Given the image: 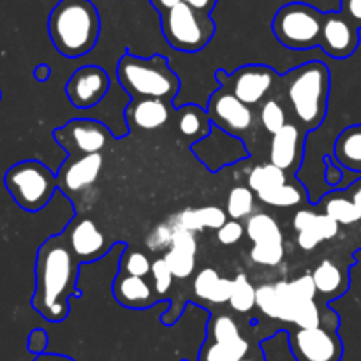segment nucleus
Returning a JSON list of instances; mask_svg holds the SVG:
<instances>
[{
	"instance_id": "nucleus-1",
	"label": "nucleus",
	"mask_w": 361,
	"mask_h": 361,
	"mask_svg": "<svg viewBox=\"0 0 361 361\" xmlns=\"http://www.w3.org/2000/svg\"><path fill=\"white\" fill-rule=\"evenodd\" d=\"M80 259L63 233L46 238L35 256V289L32 309L48 323H62L71 312V298L81 296L76 281Z\"/></svg>"
},
{
	"instance_id": "nucleus-2",
	"label": "nucleus",
	"mask_w": 361,
	"mask_h": 361,
	"mask_svg": "<svg viewBox=\"0 0 361 361\" xmlns=\"http://www.w3.org/2000/svg\"><path fill=\"white\" fill-rule=\"evenodd\" d=\"M293 122L305 133L319 129L328 115L331 73L321 60H310L281 76Z\"/></svg>"
},
{
	"instance_id": "nucleus-3",
	"label": "nucleus",
	"mask_w": 361,
	"mask_h": 361,
	"mask_svg": "<svg viewBox=\"0 0 361 361\" xmlns=\"http://www.w3.org/2000/svg\"><path fill=\"white\" fill-rule=\"evenodd\" d=\"M48 34L60 55L80 59L97 44L101 14L90 0H60L49 13Z\"/></svg>"
},
{
	"instance_id": "nucleus-4",
	"label": "nucleus",
	"mask_w": 361,
	"mask_h": 361,
	"mask_svg": "<svg viewBox=\"0 0 361 361\" xmlns=\"http://www.w3.org/2000/svg\"><path fill=\"white\" fill-rule=\"evenodd\" d=\"M118 83L130 97H157L175 101L180 90V78L162 55L137 56L126 53L116 66Z\"/></svg>"
},
{
	"instance_id": "nucleus-5",
	"label": "nucleus",
	"mask_w": 361,
	"mask_h": 361,
	"mask_svg": "<svg viewBox=\"0 0 361 361\" xmlns=\"http://www.w3.org/2000/svg\"><path fill=\"white\" fill-rule=\"evenodd\" d=\"M4 185L14 203L25 212H41L59 189L56 175L41 161L27 159L11 166L4 175Z\"/></svg>"
},
{
	"instance_id": "nucleus-6",
	"label": "nucleus",
	"mask_w": 361,
	"mask_h": 361,
	"mask_svg": "<svg viewBox=\"0 0 361 361\" xmlns=\"http://www.w3.org/2000/svg\"><path fill=\"white\" fill-rule=\"evenodd\" d=\"M161 14V30L164 41L182 53H197L214 39L217 25L212 14L197 11L189 4L180 2Z\"/></svg>"
},
{
	"instance_id": "nucleus-7",
	"label": "nucleus",
	"mask_w": 361,
	"mask_h": 361,
	"mask_svg": "<svg viewBox=\"0 0 361 361\" xmlns=\"http://www.w3.org/2000/svg\"><path fill=\"white\" fill-rule=\"evenodd\" d=\"M324 13L305 2H289L275 13L271 30L282 46L305 51L319 46Z\"/></svg>"
},
{
	"instance_id": "nucleus-8",
	"label": "nucleus",
	"mask_w": 361,
	"mask_h": 361,
	"mask_svg": "<svg viewBox=\"0 0 361 361\" xmlns=\"http://www.w3.org/2000/svg\"><path fill=\"white\" fill-rule=\"evenodd\" d=\"M219 85L226 87L236 95L240 101L249 106H259L264 99H268L274 88L281 83V76L264 63H247L238 67L233 73L219 69L215 73Z\"/></svg>"
},
{
	"instance_id": "nucleus-9",
	"label": "nucleus",
	"mask_w": 361,
	"mask_h": 361,
	"mask_svg": "<svg viewBox=\"0 0 361 361\" xmlns=\"http://www.w3.org/2000/svg\"><path fill=\"white\" fill-rule=\"evenodd\" d=\"M207 111L214 126L226 130L228 134H233V136L242 137L243 141L256 133V126L259 118H257L252 106L240 101L226 87H219L210 95Z\"/></svg>"
},
{
	"instance_id": "nucleus-10",
	"label": "nucleus",
	"mask_w": 361,
	"mask_h": 361,
	"mask_svg": "<svg viewBox=\"0 0 361 361\" xmlns=\"http://www.w3.org/2000/svg\"><path fill=\"white\" fill-rule=\"evenodd\" d=\"M53 140L67 152V155L102 154L115 136L99 120L74 118L53 130Z\"/></svg>"
},
{
	"instance_id": "nucleus-11",
	"label": "nucleus",
	"mask_w": 361,
	"mask_h": 361,
	"mask_svg": "<svg viewBox=\"0 0 361 361\" xmlns=\"http://www.w3.org/2000/svg\"><path fill=\"white\" fill-rule=\"evenodd\" d=\"M289 348L296 361H341L344 344L331 328H296L289 334Z\"/></svg>"
},
{
	"instance_id": "nucleus-12",
	"label": "nucleus",
	"mask_w": 361,
	"mask_h": 361,
	"mask_svg": "<svg viewBox=\"0 0 361 361\" xmlns=\"http://www.w3.org/2000/svg\"><path fill=\"white\" fill-rule=\"evenodd\" d=\"M190 150L200 159L201 164L212 173H217L219 169L228 168V166L249 157V148H247L245 141L219 129L217 126L212 127L207 137L190 145Z\"/></svg>"
},
{
	"instance_id": "nucleus-13",
	"label": "nucleus",
	"mask_w": 361,
	"mask_h": 361,
	"mask_svg": "<svg viewBox=\"0 0 361 361\" xmlns=\"http://www.w3.org/2000/svg\"><path fill=\"white\" fill-rule=\"evenodd\" d=\"M360 46V28L342 11H328L323 16L319 48L337 60L355 55Z\"/></svg>"
},
{
	"instance_id": "nucleus-14",
	"label": "nucleus",
	"mask_w": 361,
	"mask_h": 361,
	"mask_svg": "<svg viewBox=\"0 0 361 361\" xmlns=\"http://www.w3.org/2000/svg\"><path fill=\"white\" fill-rule=\"evenodd\" d=\"M109 74L99 66H83L74 71L66 83V95L78 109L97 106L108 95Z\"/></svg>"
},
{
	"instance_id": "nucleus-15",
	"label": "nucleus",
	"mask_w": 361,
	"mask_h": 361,
	"mask_svg": "<svg viewBox=\"0 0 361 361\" xmlns=\"http://www.w3.org/2000/svg\"><path fill=\"white\" fill-rule=\"evenodd\" d=\"M104 168L102 154L67 155L56 171V183L66 196H76L97 182Z\"/></svg>"
},
{
	"instance_id": "nucleus-16",
	"label": "nucleus",
	"mask_w": 361,
	"mask_h": 361,
	"mask_svg": "<svg viewBox=\"0 0 361 361\" xmlns=\"http://www.w3.org/2000/svg\"><path fill=\"white\" fill-rule=\"evenodd\" d=\"M67 243L80 263H92L101 259L111 249V242L92 219L76 217L63 229Z\"/></svg>"
},
{
	"instance_id": "nucleus-17",
	"label": "nucleus",
	"mask_w": 361,
	"mask_h": 361,
	"mask_svg": "<svg viewBox=\"0 0 361 361\" xmlns=\"http://www.w3.org/2000/svg\"><path fill=\"white\" fill-rule=\"evenodd\" d=\"M305 130L295 122L286 123L279 133L271 136L270 162L284 169L288 175H295L303 162L305 154Z\"/></svg>"
},
{
	"instance_id": "nucleus-18",
	"label": "nucleus",
	"mask_w": 361,
	"mask_h": 361,
	"mask_svg": "<svg viewBox=\"0 0 361 361\" xmlns=\"http://www.w3.org/2000/svg\"><path fill=\"white\" fill-rule=\"evenodd\" d=\"M173 102L157 97H133L126 109V120L133 129L155 130L171 120Z\"/></svg>"
},
{
	"instance_id": "nucleus-19",
	"label": "nucleus",
	"mask_w": 361,
	"mask_h": 361,
	"mask_svg": "<svg viewBox=\"0 0 361 361\" xmlns=\"http://www.w3.org/2000/svg\"><path fill=\"white\" fill-rule=\"evenodd\" d=\"M113 296L120 305L133 310L150 309L162 300V296L157 295L147 279L123 274V271H118L113 282Z\"/></svg>"
},
{
	"instance_id": "nucleus-20",
	"label": "nucleus",
	"mask_w": 361,
	"mask_h": 361,
	"mask_svg": "<svg viewBox=\"0 0 361 361\" xmlns=\"http://www.w3.org/2000/svg\"><path fill=\"white\" fill-rule=\"evenodd\" d=\"M314 284H316L317 295L324 296L326 302L335 298H341L349 289V271L348 268L341 267L331 259H323L312 271Z\"/></svg>"
},
{
	"instance_id": "nucleus-21",
	"label": "nucleus",
	"mask_w": 361,
	"mask_h": 361,
	"mask_svg": "<svg viewBox=\"0 0 361 361\" xmlns=\"http://www.w3.org/2000/svg\"><path fill=\"white\" fill-rule=\"evenodd\" d=\"M228 221V214L219 207H203V208H187L180 214L169 219L175 228L189 229V231H203V229H215L217 231L224 222Z\"/></svg>"
},
{
	"instance_id": "nucleus-22",
	"label": "nucleus",
	"mask_w": 361,
	"mask_h": 361,
	"mask_svg": "<svg viewBox=\"0 0 361 361\" xmlns=\"http://www.w3.org/2000/svg\"><path fill=\"white\" fill-rule=\"evenodd\" d=\"M175 115L180 134L189 141H192V143L207 137L210 134L212 127H214L207 108H201L197 104L180 106Z\"/></svg>"
},
{
	"instance_id": "nucleus-23",
	"label": "nucleus",
	"mask_w": 361,
	"mask_h": 361,
	"mask_svg": "<svg viewBox=\"0 0 361 361\" xmlns=\"http://www.w3.org/2000/svg\"><path fill=\"white\" fill-rule=\"evenodd\" d=\"M334 157L344 169L361 175V123L342 130L334 143Z\"/></svg>"
},
{
	"instance_id": "nucleus-24",
	"label": "nucleus",
	"mask_w": 361,
	"mask_h": 361,
	"mask_svg": "<svg viewBox=\"0 0 361 361\" xmlns=\"http://www.w3.org/2000/svg\"><path fill=\"white\" fill-rule=\"evenodd\" d=\"M252 351V345L245 337L233 341H204L197 361H238Z\"/></svg>"
},
{
	"instance_id": "nucleus-25",
	"label": "nucleus",
	"mask_w": 361,
	"mask_h": 361,
	"mask_svg": "<svg viewBox=\"0 0 361 361\" xmlns=\"http://www.w3.org/2000/svg\"><path fill=\"white\" fill-rule=\"evenodd\" d=\"M319 207L326 215L338 222L341 226H351L361 221V214L355 201L351 200L345 189L334 190V192L326 194L323 200L319 201Z\"/></svg>"
},
{
	"instance_id": "nucleus-26",
	"label": "nucleus",
	"mask_w": 361,
	"mask_h": 361,
	"mask_svg": "<svg viewBox=\"0 0 361 361\" xmlns=\"http://www.w3.org/2000/svg\"><path fill=\"white\" fill-rule=\"evenodd\" d=\"M338 229H341V224L335 219H331L324 212L323 214H317L316 212L309 228H305L303 231H298V245L303 250L316 249L321 242L335 238L338 235Z\"/></svg>"
},
{
	"instance_id": "nucleus-27",
	"label": "nucleus",
	"mask_w": 361,
	"mask_h": 361,
	"mask_svg": "<svg viewBox=\"0 0 361 361\" xmlns=\"http://www.w3.org/2000/svg\"><path fill=\"white\" fill-rule=\"evenodd\" d=\"M257 197H259L263 203L270 204V207H298L305 201V189H303L300 183H291L286 182L282 185L274 187L270 190H263V192H257Z\"/></svg>"
},
{
	"instance_id": "nucleus-28",
	"label": "nucleus",
	"mask_w": 361,
	"mask_h": 361,
	"mask_svg": "<svg viewBox=\"0 0 361 361\" xmlns=\"http://www.w3.org/2000/svg\"><path fill=\"white\" fill-rule=\"evenodd\" d=\"M289 182V175L281 169L279 166L267 162V164H257L252 171L249 173L247 178V185L254 190V192H263V190H270L274 187L282 185V183Z\"/></svg>"
},
{
	"instance_id": "nucleus-29",
	"label": "nucleus",
	"mask_w": 361,
	"mask_h": 361,
	"mask_svg": "<svg viewBox=\"0 0 361 361\" xmlns=\"http://www.w3.org/2000/svg\"><path fill=\"white\" fill-rule=\"evenodd\" d=\"M245 233L250 242H268V240H284L279 222L270 214H252L247 217Z\"/></svg>"
},
{
	"instance_id": "nucleus-30",
	"label": "nucleus",
	"mask_w": 361,
	"mask_h": 361,
	"mask_svg": "<svg viewBox=\"0 0 361 361\" xmlns=\"http://www.w3.org/2000/svg\"><path fill=\"white\" fill-rule=\"evenodd\" d=\"M257 118L259 123L263 126V129L267 133H270L274 136L275 133L282 129L288 122V111H286L284 102L279 101L277 97L270 95L268 99H264L259 104V111H257Z\"/></svg>"
},
{
	"instance_id": "nucleus-31",
	"label": "nucleus",
	"mask_w": 361,
	"mask_h": 361,
	"mask_svg": "<svg viewBox=\"0 0 361 361\" xmlns=\"http://www.w3.org/2000/svg\"><path fill=\"white\" fill-rule=\"evenodd\" d=\"M229 305L235 312L247 314L256 307V288L249 282L247 275H236L233 281V293L229 298Z\"/></svg>"
},
{
	"instance_id": "nucleus-32",
	"label": "nucleus",
	"mask_w": 361,
	"mask_h": 361,
	"mask_svg": "<svg viewBox=\"0 0 361 361\" xmlns=\"http://www.w3.org/2000/svg\"><path fill=\"white\" fill-rule=\"evenodd\" d=\"M254 190L249 185H238L231 189L226 204V214L231 219L242 221L252 215L254 212Z\"/></svg>"
},
{
	"instance_id": "nucleus-33",
	"label": "nucleus",
	"mask_w": 361,
	"mask_h": 361,
	"mask_svg": "<svg viewBox=\"0 0 361 361\" xmlns=\"http://www.w3.org/2000/svg\"><path fill=\"white\" fill-rule=\"evenodd\" d=\"M242 337L238 323L229 314H214L207 324L208 341H233Z\"/></svg>"
},
{
	"instance_id": "nucleus-34",
	"label": "nucleus",
	"mask_w": 361,
	"mask_h": 361,
	"mask_svg": "<svg viewBox=\"0 0 361 361\" xmlns=\"http://www.w3.org/2000/svg\"><path fill=\"white\" fill-rule=\"evenodd\" d=\"M250 259L263 267H277L284 259V240H268L254 243Z\"/></svg>"
},
{
	"instance_id": "nucleus-35",
	"label": "nucleus",
	"mask_w": 361,
	"mask_h": 361,
	"mask_svg": "<svg viewBox=\"0 0 361 361\" xmlns=\"http://www.w3.org/2000/svg\"><path fill=\"white\" fill-rule=\"evenodd\" d=\"M164 259L168 267L171 268L175 279H189L194 274V268H196V254L189 252V250L176 249V247H169L166 250Z\"/></svg>"
},
{
	"instance_id": "nucleus-36",
	"label": "nucleus",
	"mask_w": 361,
	"mask_h": 361,
	"mask_svg": "<svg viewBox=\"0 0 361 361\" xmlns=\"http://www.w3.org/2000/svg\"><path fill=\"white\" fill-rule=\"evenodd\" d=\"M152 264L154 263L150 261V257L141 250H123L118 271L136 275V277H147L148 274H152Z\"/></svg>"
},
{
	"instance_id": "nucleus-37",
	"label": "nucleus",
	"mask_w": 361,
	"mask_h": 361,
	"mask_svg": "<svg viewBox=\"0 0 361 361\" xmlns=\"http://www.w3.org/2000/svg\"><path fill=\"white\" fill-rule=\"evenodd\" d=\"M219 281H221V275L215 268H203L194 279V293H196L197 298L210 302Z\"/></svg>"
},
{
	"instance_id": "nucleus-38",
	"label": "nucleus",
	"mask_w": 361,
	"mask_h": 361,
	"mask_svg": "<svg viewBox=\"0 0 361 361\" xmlns=\"http://www.w3.org/2000/svg\"><path fill=\"white\" fill-rule=\"evenodd\" d=\"M256 305L264 316L279 319V296L275 284H263L256 289Z\"/></svg>"
},
{
	"instance_id": "nucleus-39",
	"label": "nucleus",
	"mask_w": 361,
	"mask_h": 361,
	"mask_svg": "<svg viewBox=\"0 0 361 361\" xmlns=\"http://www.w3.org/2000/svg\"><path fill=\"white\" fill-rule=\"evenodd\" d=\"M152 277H154V289L157 291L159 296L164 298L168 295L169 289L173 288V281H175V275H173L171 268L168 267L164 257H159L152 264Z\"/></svg>"
},
{
	"instance_id": "nucleus-40",
	"label": "nucleus",
	"mask_w": 361,
	"mask_h": 361,
	"mask_svg": "<svg viewBox=\"0 0 361 361\" xmlns=\"http://www.w3.org/2000/svg\"><path fill=\"white\" fill-rule=\"evenodd\" d=\"M289 289H291L293 296L296 298V302H310V300H316L317 289L314 284L312 275H302V277L295 279L293 282H289Z\"/></svg>"
},
{
	"instance_id": "nucleus-41",
	"label": "nucleus",
	"mask_w": 361,
	"mask_h": 361,
	"mask_svg": "<svg viewBox=\"0 0 361 361\" xmlns=\"http://www.w3.org/2000/svg\"><path fill=\"white\" fill-rule=\"evenodd\" d=\"M173 231H175V226L171 222H164V224L157 226L154 231L148 235L147 238V247L150 250H166L171 247V238Z\"/></svg>"
},
{
	"instance_id": "nucleus-42",
	"label": "nucleus",
	"mask_w": 361,
	"mask_h": 361,
	"mask_svg": "<svg viewBox=\"0 0 361 361\" xmlns=\"http://www.w3.org/2000/svg\"><path fill=\"white\" fill-rule=\"evenodd\" d=\"M243 233H245V226L236 219H229L217 229V240L222 245H235L242 240Z\"/></svg>"
},
{
	"instance_id": "nucleus-43",
	"label": "nucleus",
	"mask_w": 361,
	"mask_h": 361,
	"mask_svg": "<svg viewBox=\"0 0 361 361\" xmlns=\"http://www.w3.org/2000/svg\"><path fill=\"white\" fill-rule=\"evenodd\" d=\"M171 247H176V249L182 250H189V252H197V240L196 235L189 229L183 228H175L173 231V238H171Z\"/></svg>"
},
{
	"instance_id": "nucleus-44",
	"label": "nucleus",
	"mask_w": 361,
	"mask_h": 361,
	"mask_svg": "<svg viewBox=\"0 0 361 361\" xmlns=\"http://www.w3.org/2000/svg\"><path fill=\"white\" fill-rule=\"evenodd\" d=\"M48 334H46L44 330H41V328H35V330L30 331V335H28V342H27V349L28 353H32V355H42V353H46V348H48Z\"/></svg>"
},
{
	"instance_id": "nucleus-45",
	"label": "nucleus",
	"mask_w": 361,
	"mask_h": 361,
	"mask_svg": "<svg viewBox=\"0 0 361 361\" xmlns=\"http://www.w3.org/2000/svg\"><path fill=\"white\" fill-rule=\"evenodd\" d=\"M324 162H326V169H324V180H326L328 185H341V180L344 176L342 173V166L338 164L337 159L334 155H326L324 157Z\"/></svg>"
},
{
	"instance_id": "nucleus-46",
	"label": "nucleus",
	"mask_w": 361,
	"mask_h": 361,
	"mask_svg": "<svg viewBox=\"0 0 361 361\" xmlns=\"http://www.w3.org/2000/svg\"><path fill=\"white\" fill-rule=\"evenodd\" d=\"M233 293V281L229 279H222L217 282V288H215L214 296H212L210 303L214 305H222V303H229V298H231Z\"/></svg>"
},
{
	"instance_id": "nucleus-47",
	"label": "nucleus",
	"mask_w": 361,
	"mask_h": 361,
	"mask_svg": "<svg viewBox=\"0 0 361 361\" xmlns=\"http://www.w3.org/2000/svg\"><path fill=\"white\" fill-rule=\"evenodd\" d=\"M341 11L361 30V0H341Z\"/></svg>"
},
{
	"instance_id": "nucleus-48",
	"label": "nucleus",
	"mask_w": 361,
	"mask_h": 361,
	"mask_svg": "<svg viewBox=\"0 0 361 361\" xmlns=\"http://www.w3.org/2000/svg\"><path fill=\"white\" fill-rule=\"evenodd\" d=\"M314 215H316V212H314L312 208H303V210L296 212L295 219H293V226H295L296 231H303L305 228H309Z\"/></svg>"
},
{
	"instance_id": "nucleus-49",
	"label": "nucleus",
	"mask_w": 361,
	"mask_h": 361,
	"mask_svg": "<svg viewBox=\"0 0 361 361\" xmlns=\"http://www.w3.org/2000/svg\"><path fill=\"white\" fill-rule=\"evenodd\" d=\"M183 2L189 4L190 7H194V9L212 14V11L215 9V6H217L219 0H183Z\"/></svg>"
},
{
	"instance_id": "nucleus-50",
	"label": "nucleus",
	"mask_w": 361,
	"mask_h": 361,
	"mask_svg": "<svg viewBox=\"0 0 361 361\" xmlns=\"http://www.w3.org/2000/svg\"><path fill=\"white\" fill-rule=\"evenodd\" d=\"M345 192L351 196V200L355 201V204L358 207L360 214H361V178L355 180L349 187H345Z\"/></svg>"
},
{
	"instance_id": "nucleus-51",
	"label": "nucleus",
	"mask_w": 361,
	"mask_h": 361,
	"mask_svg": "<svg viewBox=\"0 0 361 361\" xmlns=\"http://www.w3.org/2000/svg\"><path fill=\"white\" fill-rule=\"evenodd\" d=\"M49 76H51V69H49L48 63H39V66L34 69V78L39 81V83L48 81Z\"/></svg>"
},
{
	"instance_id": "nucleus-52",
	"label": "nucleus",
	"mask_w": 361,
	"mask_h": 361,
	"mask_svg": "<svg viewBox=\"0 0 361 361\" xmlns=\"http://www.w3.org/2000/svg\"><path fill=\"white\" fill-rule=\"evenodd\" d=\"M34 361H76L71 356L66 355H55V353H42V355H37Z\"/></svg>"
},
{
	"instance_id": "nucleus-53",
	"label": "nucleus",
	"mask_w": 361,
	"mask_h": 361,
	"mask_svg": "<svg viewBox=\"0 0 361 361\" xmlns=\"http://www.w3.org/2000/svg\"><path fill=\"white\" fill-rule=\"evenodd\" d=\"M180 2H183V0H150V4L159 11V13L171 9V7H175L176 4Z\"/></svg>"
},
{
	"instance_id": "nucleus-54",
	"label": "nucleus",
	"mask_w": 361,
	"mask_h": 361,
	"mask_svg": "<svg viewBox=\"0 0 361 361\" xmlns=\"http://www.w3.org/2000/svg\"><path fill=\"white\" fill-rule=\"evenodd\" d=\"M238 361H267V360L263 358V355H261V353H256V355H252V351H250L249 355L245 356V358H242Z\"/></svg>"
},
{
	"instance_id": "nucleus-55",
	"label": "nucleus",
	"mask_w": 361,
	"mask_h": 361,
	"mask_svg": "<svg viewBox=\"0 0 361 361\" xmlns=\"http://www.w3.org/2000/svg\"><path fill=\"white\" fill-rule=\"evenodd\" d=\"M0 101H2V90H0Z\"/></svg>"
},
{
	"instance_id": "nucleus-56",
	"label": "nucleus",
	"mask_w": 361,
	"mask_h": 361,
	"mask_svg": "<svg viewBox=\"0 0 361 361\" xmlns=\"http://www.w3.org/2000/svg\"><path fill=\"white\" fill-rule=\"evenodd\" d=\"M183 361H189V360H183Z\"/></svg>"
}]
</instances>
